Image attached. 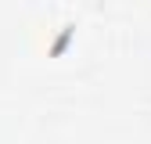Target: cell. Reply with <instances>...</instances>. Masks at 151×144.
<instances>
[{
    "instance_id": "obj_1",
    "label": "cell",
    "mask_w": 151,
    "mask_h": 144,
    "mask_svg": "<svg viewBox=\"0 0 151 144\" xmlns=\"http://www.w3.org/2000/svg\"><path fill=\"white\" fill-rule=\"evenodd\" d=\"M68 36H72V25H65V29H61V36H58V43L50 47V54H54V58H58V54H61V50L68 47Z\"/></svg>"
}]
</instances>
